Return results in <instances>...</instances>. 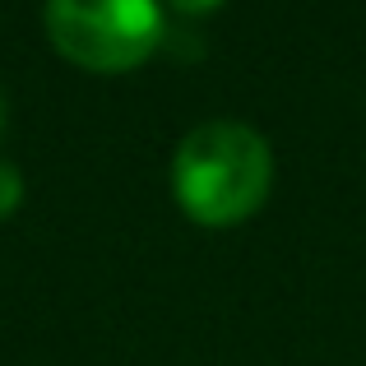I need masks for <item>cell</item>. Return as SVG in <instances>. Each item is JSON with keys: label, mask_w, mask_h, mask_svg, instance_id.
I'll use <instances>...</instances> for the list:
<instances>
[{"label": "cell", "mask_w": 366, "mask_h": 366, "mask_svg": "<svg viewBox=\"0 0 366 366\" xmlns=\"http://www.w3.org/2000/svg\"><path fill=\"white\" fill-rule=\"evenodd\" d=\"M274 181L264 134L242 121H204L177 144L172 158V186L190 218L209 227H227L259 209Z\"/></svg>", "instance_id": "6da1fadb"}, {"label": "cell", "mask_w": 366, "mask_h": 366, "mask_svg": "<svg viewBox=\"0 0 366 366\" xmlns=\"http://www.w3.org/2000/svg\"><path fill=\"white\" fill-rule=\"evenodd\" d=\"M0 125H5V102H0Z\"/></svg>", "instance_id": "5b68a950"}, {"label": "cell", "mask_w": 366, "mask_h": 366, "mask_svg": "<svg viewBox=\"0 0 366 366\" xmlns=\"http://www.w3.org/2000/svg\"><path fill=\"white\" fill-rule=\"evenodd\" d=\"M19 199H24V181H19V172L9 167V162H0V218H5Z\"/></svg>", "instance_id": "3957f363"}, {"label": "cell", "mask_w": 366, "mask_h": 366, "mask_svg": "<svg viewBox=\"0 0 366 366\" xmlns=\"http://www.w3.org/2000/svg\"><path fill=\"white\" fill-rule=\"evenodd\" d=\"M56 51L89 70H130L162 42L158 0H46Z\"/></svg>", "instance_id": "7a4b0ae2"}, {"label": "cell", "mask_w": 366, "mask_h": 366, "mask_svg": "<svg viewBox=\"0 0 366 366\" xmlns=\"http://www.w3.org/2000/svg\"><path fill=\"white\" fill-rule=\"evenodd\" d=\"M162 5H172V9H181V14H204V9H214L218 0H162Z\"/></svg>", "instance_id": "277c9868"}]
</instances>
